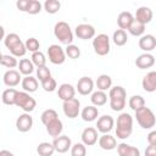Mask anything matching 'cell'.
<instances>
[{"instance_id": "6da1fadb", "label": "cell", "mask_w": 156, "mask_h": 156, "mask_svg": "<svg viewBox=\"0 0 156 156\" xmlns=\"http://www.w3.org/2000/svg\"><path fill=\"white\" fill-rule=\"evenodd\" d=\"M132 132H133V117L127 112H122L117 117L116 136L121 140H124L132 135Z\"/></svg>"}, {"instance_id": "7a4b0ae2", "label": "cell", "mask_w": 156, "mask_h": 156, "mask_svg": "<svg viewBox=\"0 0 156 156\" xmlns=\"http://www.w3.org/2000/svg\"><path fill=\"white\" fill-rule=\"evenodd\" d=\"M110 98V107L115 112H119L126 107V101H127V91L123 87L116 85L110 89L108 93Z\"/></svg>"}, {"instance_id": "3957f363", "label": "cell", "mask_w": 156, "mask_h": 156, "mask_svg": "<svg viewBox=\"0 0 156 156\" xmlns=\"http://www.w3.org/2000/svg\"><path fill=\"white\" fill-rule=\"evenodd\" d=\"M135 118L138 124L143 129H151L156 124V116L149 107L144 106L135 111Z\"/></svg>"}, {"instance_id": "277c9868", "label": "cell", "mask_w": 156, "mask_h": 156, "mask_svg": "<svg viewBox=\"0 0 156 156\" xmlns=\"http://www.w3.org/2000/svg\"><path fill=\"white\" fill-rule=\"evenodd\" d=\"M54 35L61 44L71 45L73 41V32L69 27V24L65 21H60L54 27Z\"/></svg>"}, {"instance_id": "5b68a950", "label": "cell", "mask_w": 156, "mask_h": 156, "mask_svg": "<svg viewBox=\"0 0 156 156\" xmlns=\"http://www.w3.org/2000/svg\"><path fill=\"white\" fill-rule=\"evenodd\" d=\"M17 107L22 108L24 112L29 113L32 112L35 106H37V101L34 98H32L29 95V93H26V91H18L17 93V96H16V104H15Z\"/></svg>"}, {"instance_id": "8992f818", "label": "cell", "mask_w": 156, "mask_h": 156, "mask_svg": "<svg viewBox=\"0 0 156 156\" xmlns=\"http://www.w3.org/2000/svg\"><path fill=\"white\" fill-rule=\"evenodd\" d=\"M93 48L95 54H98L99 56H105L110 52V38L107 34H98L94 39H93Z\"/></svg>"}, {"instance_id": "52a82bcc", "label": "cell", "mask_w": 156, "mask_h": 156, "mask_svg": "<svg viewBox=\"0 0 156 156\" xmlns=\"http://www.w3.org/2000/svg\"><path fill=\"white\" fill-rule=\"evenodd\" d=\"M48 57L49 61L54 65H62L66 60V51L57 44H52L48 49Z\"/></svg>"}, {"instance_id": "ba28073f", "label": "cell", "mask_w": 156, "mask_h": 156, "mask_svg": "<svg viewBox=\"0 0 156 156\" xmlns=\"http://www.w3.org/2000/svg\"><path fill=\"white\" fill-rule=\"evenodd\" d=\"M62 110H63V113L66 117L73 119L76 117H78L79 112H80V102L77 98H73L71 100H67V101H63L62 104Z\"/></svg>"}, {"instance_id": "9c48e42d", "label": "cell", "mask_w": 156, "mask_h": 156, "mask_svg": "<svg viewBox=\"0 0 156 156\" xmlns=\"http://www.w3.org/2000/svg\"><path fill=\"white\" fill-rule=\"evenodd\" d=\"M115 127V119L110 115H102L101 117L98 118L96 122V129L98 132L102 134H108Z\"/></svg>"}, {"instance_id": "30bf717a", "label": "cell", "mask_w": 156, "mask_h": 156, "mask_svg": "<svg viewBox=\"0 0 156 156\" xmlns=\"http://www.w3.org/2000/svg\"><path fill=\"white\" fill-rule=\"evenodd\" d=\"M74 33L79 39H83V40H88V39L95 38V28L91 24H88V23L78 24L76 27V29H74Z\"/></svg>"}, {"instance_id": "8fae6325", "label": "cell", "mask_w": 156, "mask_h": 156, "mask_svg": "<svg viewBox=\"0 0 156 156\" xmlns=\"http://www.w3.org/2000/svg\"><path fill=\"white\" fill-rule=\"evenodd\" d=\"M32 127H33V117L29 113L24 112V113H22V115H20L17 117L16 128H17L18 132H21V133L29 132L32 129Z\"/></svg>"}, {"instance_id": "7c38bea8", "label": "cell", "mask_w": 156, "mask_h": 156, "mask_svg": "<svg viewBox=\"0 0 156 156\" xmlns=\"http://www.w3.org/2000/svg\"><path fill=\"white\" fill-rule=\"evenodd\" d=\"M52 145L55 147V151L58 154H65L72 147V140L67 135H60L57 138H54Z\"/></svg>"}, {"instance_id": "4fadbf2b", "label": "cell", "mask_w": 156, "mask_h": 156, "mask_svg": "<svg viewBox=\"0 0 156 156\" xmlns=\"http://www.w3.org/2000/svg\"><path fill=\"white\" fill-rule=\"evenodd\" d=\"M82 143L85 146H93L95 145L99 140H98V129L93 128V127H87L83 132H82Z\"/></svg>"}, {"instance_id": "5bb4252c", "label": "cell", "mask_w": 156, "mask_h": 156, "mask_svg": "<svg viewBox=\"0 0 156 156\" xmlns=\"http://www.w3.org/2000/svg\"><path fill=\"white\" fill-rule=\"evenodd\" d=\"M21 73L20 71H16V69H9L4 73V77H2V80H4V84L9 88H13V87H17L21 82Z\"/></svg>"}, {"instance_id": "9a60e30c", "label": "cell", "mask_w": 156, "mask_h": 156, "mask_svg": "<svg viewBox=\"0 0 156 156\" xmlns=\"http://www.w3.org/2000/svg\"><path fill=\"white\" fill-rule=\"evenodd\" d=\"M77 90L80 95H89L93 94V89H94V80L90 77H82L78 82H77Z\"/></svg>"}, {"instance_id": "2e32d148", "label": "cell", "mask_w": 156, "mask_h": 156, "mask_svg": "<svg viewBox=\"0 0 156 156\" xmlns=\"http://www.w3.org/2000/svg\"><path fill=\"white\" fill-rule=\"evenodd\" d=\"M152 16H154V13H152V10H151L150 7H147V6H141V7H139V9L136 10L135 16H134V20L146 26L147 23L151 22Z\"/></svg>"}, {"instance_id": "e0dca14e", "label": "cell", "mask_w": 156, "mask_h": 156, "mask_svg": "<svg viewBox=\"0 0 156 156\" xmlns=\"http://www.w3.org/2000/svg\"><path fill=\"white\" fill-rule=\"evenodd\" d=\"M76 95V89L72 84L69 83H63L58 87L57 89V96L62 100V101H67V100H71L73 99Z\"/></svg>"}, {"instance_id": "ac0fdd59", "label": "cell", "mask_w": 156, "mask_h": 156, "mask_svg": "<svg viewBox=\"0 0 156 156\" xmlns=\"http://www.w3.org/2000/svg\"><path fill=\"white\" fill-rule=\"evenodd\" d=\"M141 87L146 93L156 91V71L146 73L141 80Z\"/></svg>"}, {"instance_id": "d6986e66", "label": "cell", "mask_w": 156, "mask_h": 156, "mask_svg": "<svg viewBox=\"0 0 156 156\" xmlns=\"http://www.w3.org/2000/svg\"><path fill=\"white\" fill-rule=\"evenodd\" d=\"M154 65H155V57H154V55H151L149 52L141 54L135 58V66L140 69L151 68Z\"/></svg>"}, {"instance_id": "ffe728a7", "label": "cell", "mask_w": 156, "mask_h": 156, "mask_svg": "<svg viewBox=\"0 0 156 156\" xmlns=\"http://www.w3.org/2000/svg\"><path fill=\"white\" fill-rule=\"evenodd\" d=\"M139 48L145 52L152 51L156 48V37L152 34H144L139 39Z\"/></svg>"}, {"instance_id": "44dd1931", "label": "cell", "mask_w": 156, "mask_h": 156, "mask_svg": "<svg viewBox=\"0 0 156 156\" xmlns=\"http://www.w3.org/2000/svg\"><path fill=\"white\" fill-rule=\"evenodd\" d=\"M117 140L115 136L110 135V134H102L100 138H99V146L102 149V150H106V151H110V150H113L117 147Z\"/></svg>"}, {"instance_id": "7402d4cb", "label": "cell", "mask_w": 156, "mask_h": 156, "mask_svg": "<svg viewBox=\"0 0 156 156\" xmlns=\"http://www.w3.org/2000/svg\"><path fill=\"white\" fill-rule=\"evenodd\" d=\"M133 21H134V16L129 11H123L117 17V24H118L119 29H123V30L129 29Z\"/></svg>"}, {"instance_id": "603a6c76", "label": "cell", "mask_w": 156, "mask_h": 156, "mask_svg": "<svg viewBox=\"0 0 156 156\" xmlns=\"http://www.w3.org/2000/svg\"><path fill=\"white\" fill-rule=\"evenodd\" d=\"M117 152L119 156H140V150L138 147L126 143H121L117 145Z\"/></svg>"}, {"instance_id": "cb8c5ba5", "label": "cell", "mask_w": 156, "mask_h": 156, "mask_svg": "<svg viewBox=\"0 0 156 156\" xmlns=\"http://www.w3.org/2000/svg\"><path fill=\"white\" fill-rule=\"evenodd\" d=\"M46 127V132L50 136H54V138H57L61 135L62 133V129H63V124H62V121L60 118H56L55 121L50 122Z\"/></svg>"}, {"instance_id": "d4e9b609", "label": "cell", "mask_w": 156, "mask_h": 156, "mask_svg": "<svg viewBox=\"0 0 156 156\" xmlns=\"http://www.w3.org/2000/svg\"><path fill=\"white\" fill-rule=\"evenodd\" d=\"M21 85H22V88H23V91L30 94V93L37 91L39 84H38V79H37V78H34V77H32V76H27V77H24V78L22 79Z\"/></svg>"}, {"instance_id": "484cf974", "label": "cell", "mask_w": 156, "mask_h": 156, "mask_svg": "<svg viewBox=\"0 0 156 156\" xmlns=\"http://www.w3.org/2000/svg\"><path fill=\"white\" fill-rule=\"evenodd\" d=\"M80 115H82L83 121H85V122H93V121H95V119L98 118V116H99V110H98L96 106L90 105V106L84 107V108L82 110Z\"/></svg>"}, {"instance_id": "4316f807", "label": "cell", "mask_w": 156, "mask_h": 156, "mask_svg": "<svg viewBox=\"0 0 156 156\" xmlns=\"http://www.w3.org/2000/svg\"><path fill=\"white\" fill-rule=\"evenodd\" d=\"M95 84H96L98 90H101V91L110 90L112 88V78L108 74H101L98 77Z\"/></svg>"}, {"instance_id": "83f0119b", "label": "cell", "mask_w": 156, "mask_h": 156, "mask_svg": "<svg viewBox=\"0 0 156 156\" xmlns=\"http://www.w3.org/2000/svg\"><path fill=\"white\" fill-rule=\"evenodd\" d=\"M17 93L18 90L13 89V88H9V89H5L2 91V95H1V100L5 105H15L16 104V96H17Z\"/></svg>"}, {"instance_id": "f1b7e54d", "label": "cell", "mask_w": 156, "mask_h": 156, "mask_svg": "<svg viewBox=\"0 0 156 156\" xmlns=\"http://www.w3.org/2000/svg\"><path fill=\"white\" fill-rule=\"evenodd\" d=\"M34 65L32 62V60L29 58H22L20 62H18V69H20V73L21 74H24L26 77L27 76H30L34 71Z\"/></svg>"}, {"instance_id": "f546056e", "label": "cell", "mask_w": 156, "mask_h": 156, "mask_svg": "<svg viewBox=\"0 0 156 156\" xmlns=\"http://www.w3.org/2000/svg\"><path fill=\"white\" fill-rule=\"evenodd\" d=\"M90 101L94 106H104L106 102H107V94L105 91H101V90H96L91 94L90 96Z\"/></svg>"}, {"instance_id": "4dcf8cb0", "label": "cell", "mask_w": 156, "mask_h": 156, "mask_svg": "<svg viewBox=\"0 0 156 156\" xmlns=\"http://www.w3.org/2000/svg\"><path fill=\"white\" fill-rule=\"evenodd\" d=\"M37 152H38L39 156H52V154L55 152V147H54L52 143L43 141L38 145Z\"/></svg>"}, {"instance_id": "1f68e13d", "label": "cell", "mask_w": 156, "mask_h": 156, "mask_svg": "<svg viewBox=\"0 0 156 156\" xmlns=\"http://www.w3.org/2000/svg\"><path fill=\"white\" fill-rule=\"evenodd\" d=\"M112 40H113V43H115L117 46H123V45H126L127 41H128V35H127L126 30H123V29H117V30L113 32Z\"/></svg>"}, {"instance_id": "d6a6232c", "label": "cell", "mask_w": 156, "mask_h": 156, "mask_svg": "<svg viewBox=\"0 0 156 156\" xmlns=\"http://www.w3.org/2000/svg\"><path fill=\"white\" fill-rule=\"evenodd\" d=\"M128 105L129 107L135 112L136 110L141 108L145 106V99L141 96V95H133L129 98V101H128Z\"/></svg>"}, {"instance_id": "836d02e7", "label": "cell", "mask_w": 156, "mask_h": 156, "mask_svg": "<svg viewBox=\"0 0 156 156\" xmlns=\"http://www.w3.org/2000/svg\"><path fill=\"white\" fill-rule=\"evenodd\" d=\"M56 118H58V115H57V112H56L54 108H48V110H45V111L41 113V116H40L41 123H43L44 126H48L50 122L55 121Z\"/></svg>"}, {"instance_id": "e575fe53", "label": "cell", "mask_w": 156, "mask_h": 156, "mask_svg": "<svg viewBox=\"0 0 156 156\" xmlns=\"http://www.w3.org/2000/svg\"><path fill=\"white\" fill-rule=\"evenodd\" d=\"M128 32L132 35H134V37H143L144 35V32H145V24H143V23H140V22H138V21L134 20L133 23L130 24Z\"/></svg>"}, {"instance_id": "d590c367", "label": "cell", "mask_w": 156, "mask_h": 156, "mask_svg": "<svg viewBox=\"0 0 156 156\" xmlns=\"http://www.w3.org/2000/svg\"><path fill=\"white\" fill-rule=\"evenodd\" d=\"M43 6H44V10L48 13L54 15V13L58 12V10L61 9V2L57 1V0H46Z\"/></svg>"}, {"instance_id": "8d00e7d4", "label": "cell", "mask_w": 156, "mask_h": 156, "mask_svg": "<svg viewBox=\"0 0 156 156\" xmlns=\"http://www.w3.org/2000/svg\"><path fill=\"white\" fill-rule=\"evenodd\" d=\"M20 41H22V40H21V38H20L18 34H16V33H9V34H6V37L4 39V45L10 50L11 48H13Z\"/></svg>"}, {"instance_id": "74e56055", "label": "cell", "mask_w": 156, "mask_h": 156, "mask_svg": "<svg viewBox=\"0 0 156 156\" xmlns=\"http://www.w3.org/2000/svg\"><path fill=\"white\" fill-rule=\"evenodd\" d=\"M30 60H32L33 65H34L37 68H39V67H44V66L46 65V57H45V55H44L41 51H37V52L32 54Z\"/></svg>"}, {"instance_id": "f35d334b", "label": "cell", "mask_w": 156, "mask_h": 156, "mask_svg": "<svg viewBox=\"0 0 156 156\" xmlns=\"http://www.w3.org/2000/svg\"><path fill=\"white\" fill-rule=\"evenodd\" d=\"M0 63L4 67H7V68H15L16 66H18L17 58L15 56H12V55H1Z\"/></svg>"}, {"instance_id": "ab89813d", "label": "cell", "mask_w": 156, "mask_h": 156, "mask_svg": "<svg viewBox=\"0 0 156 156\" xmlns=\"http://www.w3.org/2000/svg\"><path fill=\"white\" fill-rule=\"evenodd\" d=\"M10 52H11V55L15 56V57H22V56H24L26 52H27L26 44H24L23 41H20L18 44H16L13 48L10 49Z\"/></svg>"}, {"instance_id": "60d3db41", "label": "cell", "mask_w": 156, "mask_h": 156, "mask_svg": "<svg viewBox=\"0 0 156 156\" xmlns=\"http://www.w3.org/2000/svg\"><path fill=\"white\" fill-rule=\"evenodd\" d=\"M71 156H87V147L83 143H76L71 147Z\"/></svg>"}, {"instance_id": "b9f144b4", "label": "cell", "mask_w": 156, "mask_h": 156, "mask_svg": "<svg viewBox=\"0 0 156 156\" xmlns=\"http://www.w3.org/2000/svg\"><path fill=\"white\" fill-rule=\"evenodd\" d=\"M24 44H26V49H27V51H30L32 54L39 51L40 43H39L38 39H35V38H28V39L26 40Z\"/></svg>"}, {"instance_id": "7bdbcfd3", "label": "cell", "mask_w": 156, "mask_h": 156, "mask_svg": "<svg viewBox=\"0 0 156 156\" xmlns=\"http://www.w3.org/2000/svg\"><path fill=\"white\" fill-rule=\"evenodd\" d=\"M41 88H43L45 91L51 93V91H55V90H56L57 83H56V80H55L52 77H49V78H46L45 80L41 82Z\"/></svg>"}, {"instance_id": "ee69618b", "label": "cell", "mask_w": 156, "mask_h": 156, "mask_svg": "<svg viewBox=\"0 0 156 156\" xmlns=\"http://www.w3.org/2000/svg\"><path fill=\"white\" fill-rule=\"evenodd\" d=\"M65 51H66V56H68L72 60H76V58H78L80 56V49L77 45H74V44L67 45Z\"/></svg>"}, {"instance_id": "f6af8a7d", "label": "cell", "mask_w": 156, "mask_h": 156, "mask_svg": "<svg viewBox=\"0 0 156 156\" xmlns=\"http://www.w3.org/2000/svg\"><path fill=\"white\" fill-rule=\"evenodd\" d=\"M41 7H43V5H41L40 1H38V0H30L29 6L27 9V12L29 15H37V13H39L41 11Z\"/></svg>"}, {"instance_id": "bcb514c9", "label": "cell", "mask_w": 156, "mask_h": 156, "mask_svg": "<svg viewBox=\"0 0 156 156\" xmlns=\"http://www.w3.org/2000/svg\"><path fill=\"white\" fill-rule=\"evenodd\" d=\"M49 77H51V72H50V69L46 66L37 68V78L40 80V83L43 80H45L46 78H49Z\"/></svg>"}, {"instance_id": "7dc6e473", "label": "cell", "mask_w": 156, "mask_h": 156, "mask_svg": "<svg viewBox=\"0 0 156 156\" xmlns=\"http://www.w3.org/2000/svg\"><path fill=\"white\" fill-rule=\"evenodd\" d=\"M29 2H30V0H18V1L16 2V6H17V9H18L20 11L27 12V9H28V6H29Z\"/></svg>"}, {"instance_id": "c3c4849f", "label": "cell", "mask_w": 156, "mask_h": 156, "mask_svg": "<svg viewBox=\"0 0 156 156\" xmlns=\"http://www.w3.org/2000/svg\"><path fill=\"white\" fill-rule=\"evenodd\" d=\"M146 140H147L149 145H156V130H151V132L147 134Z\"/></svg>"}, {"instance_id": "681fc988", "label": "cell", "mask_w": 156, "mask_h": 156, "mask_svg": "<svg viewBox=\"0 0 156 156\" xmlns=\"http://www.w3.org/2000/svg\"><path fill=\"white\" fill-rule=\"evenodd\" d=\"M145 156H156V145H149L144 152Z\"/></svg>"}, {"instance_id": "f907efd6", "label": "cell", "mask_w": 156, "mask_h": 156, "mask_svg": "<svg viewBox=\"0 0 156 156\" xmlns=\"http://www.w3.org/2000/svg\"><path fill=\"white\" fill-rule=\"evenodd\" d=\"M0 156H15V155L9 150H1L0 151Z\"/></svg>"}]
</instances>
